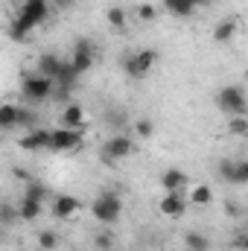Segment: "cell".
I'll list each match as a JSON object with an SVG mask.
<instances>
[{
  "instance_id": "52a82bcc",
  "label": "cell",
  "mask_w": 248,
  "mask_h": 251,
  "mask_svg": "<svg viewBox=\"0 0 248 251\" xmlns=\"http://www.w3.org/2000/svg\"><path fill=\"white\" fill-rule=\"evenodd\" d=\"M85 143V134L79 128H50V149L47 152H79Z\"/></svg>"
},
{
  "instance_id": "603a6c76",
  "label": "cell",
  "mask_w": 248,
  "mask_h": 251,
  "mask_svg": "<svg viewBox=\"0 0 248 251\" xmlns=\"http://www.w3.org/2000/svg\"><path fill=\"white\" fill-rule=\"evenodd\" d=\"M234 137H248V114H234L228 117V126H225Z\"/></svg>"
},
{
  "instance_id": "d6a6232c",
  "label": "cell",
  "mask_w": 248,
  "mask_h": 251,
  "mask_svg": "<svg viewBox=\"0 0 248 251\" xmlns=\"http://www.w3.org/2000/svg\"><path fill=\"white\" fill-rule=\"evenodd\" d=\"M134 15H137L140 21H146V24H152V21L158 18V9H155V3H140V6L134 9Z\"/></svg>"
},
{
  "instance_id": "8d00e7d4",
  "label": "cell",
  "mask_w": 248,
  "mask_h": 251,
  "mask_svg": "<svg viewBox=\"0 0 248 251\" xmlns=\"http://www.w3.org/2000/svg\"><path fill=\"white\" fill-rule=\"evenodd\" d=\"M225 210H228V213H231V216H240V207H237V204H234V201H225Z\"/></svg>"
},
{
  "instance_id": "6da1fadb",
  "label": "cell",
  "mask_w": 248,
  "mask_h": 251,
  "mask_svg": "<svg viewBox=\"0 0 248 251\" xmlns=\"http://www.w3.org/2000/svg\"><path fill=\"white\" fill-rule=\"evenodd\" d=\"M123 213V199L117 190H102L94 201H91V216L99 225H114Z\"/></svg>"
},
{
  "instance_id": "836d02e7",
  "label": "cell",
  "mask_w": 248,
  "mask_h": 251,
  "mask_svg": "<svg viewBox=\"0 0 248 251\" xmlns=\"http://www.w3.org/2000/svg\"><path fill=\"white\" fill-rule=\"evenodd\" d=\"M231 176H234V161H219V178L231 184Z\"/></svg>"
},
{
  "instance_id": "83f0119b",
  "label": "cell",
  "mask_w": 248,
  "mask_h": 251,
  "mask_svg": "<svg viewBox=\"0 0 248 251\" xmlns=\"http://www.w3.org/2000/svg\"><path fill=\"white\" fill-rule=\"evenodd\" d=\"M131 131H134L137 137H143V140H149V137L155 134V123H152L149 117H137V120L131 123Z\"/></svg>"
},
{
  "instance_id": "5b68a950",
  "label": "cell",
  "mask_w": 248,
  "mask_h": 251,
  "mask_svg": "<svg viewBox=\"0 0 248 251\" xmlns=\"http://www.w3.org/2000/svg\"><path fill=\"white\" fill-rule=\"evenodd\" d=\"M131 152H134V140H131V134H125V131L111 134V137L102 143V161H105V164L125 161V158H131Z\"/></svg>"
},
{
  "instance_id": "74e56055",
  "label": "cell",
  "mask_w": 248,
  "mask_h": 251,
  "mask_svg": "<svg viewBox=\"0 0 248 251\" xmlns=\"http://www.w3.org/2000/svg\"><path fill=\"white\" fill-rule=\"evenodd\" d=\"M53 3H56V6H67V3H70V0H53Z\"/></svg>"
},
{
  "instance_id": "ffe728a7",
  "label": "cell",
  "mask_w": 248,
  "mask_h": 251,
  "mask_svg": "<svg viewBox=\"0 0 248 251\" xmlns=\"http://www.w3.org/2000/svg\"><path fill=\"white\" fill-rule=\"evenodd\" d=\"M41 201H32V199H21L18 201V219L21 222H35L38 216H41Z\"/></svg>"
},
{
  "instance_id": "f546056e",
  "label": "cell",
  "mask_w": 248,
  "mask_h": 251,
  "mask_svg": "<svg viewBox=\"0 0 248 251\" xmlns=\"http://www.w3.org/2000/svg\"><path fill=\"white\" fill-rule=\"evenodd\" d=\"M15 222H18V204L0 201V225H15Z\"/></svg>"
},
{
  "instance_id": "d6986e66",
  "label": "cell",
  "mask_w": 248,
  "mask_h": 251,
  "mask_svg": "<svg viewBox=\"0 0 248 251\" xmlns=\"http://www.w3.org/2000/svg\"><path fill=\"white\" fill-rule=\"evenodd\" d=\"M187 204H196V207H204L213 201V187L210 184H193V187L184 193Z\"/></svg>"
},
{
  "instance_id": "7402d4cb",
  "label": "cell",
  "mask_w": 248,
  "mask_h": 251,
  "mask_svg": "<svg viewBox=\"0 0 248 251\" xmlns=\"http://www.w3.org/2000/svg\"><path fill=\"white\" fill-rule=\"evenodd\" d=\"M105 123L111 126L114 131H123L125 126H131L128 123V114H125L123 108H108V111H105Z\"/></svg>"
},
{
  "instance_id": "8992f818",
  "label": "cell",
  "mask_w": 248,
  "mask_h": 251,
  "mask_svg": "<svg viewBox=\"0 0 248 251\" xmlns=\"http://www.w3.org/2000/svg\"><path fill=\"white\" fill-rule=\"evenodd\" d=\"M50 12H53V9H50V3H47V0H24V3H21V9H18V18H21V21L35 32L38 26H44V24H47Z\"/></svg>"
},
{
  "instance_id": "cb8c5ba5",
  "label": "cell",
  "mask_w": 248,
  "mask_h": 251,
  "mask_svg": "<svg viewBox=\"0 0 248 251\" xmlns=\"http://www.w3.org/2000/svg\"><path fill=\"white\" fill-rule=\"evenodd\" d=\"M35 243H38V249H41V251H56L59 246H62V240H59V234H56V231H38Z\"/></svg>"
},
{
  "instance_id": "7c38bea8",
  "label": "cell",
  "mask_w": 248,
  "mask_h": 251,
  "mask_svg": "<svg viewBox=\"0 0 248 251\" xmlns=\"http://www.w3.org/2000/svg\"><path fill=\"white\" fill-rule=\"evenodd\" d=\"M15 128H21V102L3 100L0 102V131L6 134V131H15Z\"/></svg>"
},
{
  "instance_id": "1f68e13d",
  "label": "cell",
  "mask_w": 248,
  "mask_h": 251,
  "mask_svg": "<svg viewBox=\"0 0 248 251\" xmlns=\"http://www.w3.org/2000/svg\"><path fill=\"white\" fill-rule=\"evenodd\" d=\"M114 243H117V240H114V234H111V231H99V234L94 237L97 251H111V249H114Z\"/></svg>"
},
{
  "instance_id": "ab89813d",
  "label": "cell",
  "mask_w": 248,
  "mask_h": 251,
  "mask_svg": "<svg viewBox=\"0 0 248 251\" xmlns=\"http://www.w3.org/2000/svg\"><path fill=\"white\" fill-rule=\"evenodd\" d=\"M0 143H3V131H0Z\"/></svg>"
},
{
  "instance_id": "f35d334b",
  "label": "cell",
  "mask_w": 248,
  "mask_h": 251,
  "mask_svg": "<svg viewBox=\"0 0 248 251\" xmlns=\"http://www.w3.org/2000/svg\"><path fill=\"white\" fill-rule=\"evenodd\" d=\"M0 240H3V225H0Z\"/></svg>"
},
{
  "instance_id": "30bf717a",
  "label": "cell",
  "mask_w": 248,
  "mask_h": 251,
  "mask_svg": "<svg viewBox=\"0 0 248 251\" xmlns=\"http://www.w3.org/2000/svg\"><path fill=\"white\" fill-rule=\"evenodd\" d=\"M18 146H21L24 152H47V149H50V128H41V126L29 128V131L18 140Z\"/></svg>"
},
{
  "instance_id": "2e32d148",
  "label": "cell",
  "mask_w": 248,
  "mask_h": 251,
  "mask_svg": "<svg viewBox=\"0 0 248 251\" xmlns=\"http://www.w3.org/2000/svg\"><path fill=\"white\" fill-rule=\"evenodd\" d=\"M187 173L184 170H164L161 173V187H164V193H175V190H187Z\"/></svg>"
},
{
  "instance_id": "e575fe53",
  "label": "cell",
  "mask_w": 248,
  "mask_h": 251,
  "mask_svg": "<svg viewBox=\"0 0 248 251\" xmlns=\"http://www.w3.org/2000/svg\"><path fill=\"white\" fill-rule=\"evenodd\" d=\"M234 249H237V251H246L248 249V234H246V231H237V234H234Z\"/></svg>"
},
{
  "instance_id": "9c48e42d",
  "label": "cell",
  "mask_w": 248,
  "mask_h": 251,
  "mask_svg": "<svg viewBox=\"0 0 248 251\" xmlns=\"http://www.w3.org/2000/svg\"><path fill=\"white\" fill-rule=\"evenodd\" d=\"M158 213L167 216V219H181L187 213V199L184 190H175V193H164L158 199Z\"/></svg>"
},
{
  "instance_id": "f1b7e54d",
  "label": "cell",
  "mask_w": 248,
  "mask_h": 251,
  "mask_svg": "<svg viewBox=\"0 0 248 251\" xmlns=\"http://www.w3.org/2000/svg\"><path fill=\"white\" fill-rule=\"evenodd\" d=\"M105 21H108V26H114V29H123V26H125V9H123V6H108V12H105Z\"/></svg>"
},
{
  "instance_id": "4fadbf2b",
  "label": "cell",
  "mask_w": 248,
  "mask_h": 251,
  "mask_svg": "<svg viewBox=\"0 0 248 251\" xmlns=\"http://www.w3.org/2000/svg\"><path fill=\"white\" fill-rule=\"evenodd\" d=\"M79 210H82V201H79L76 196L62 193V196L53 199V216H56V219H73Z\"/></svg>"
},
{
  "instance_id": "277c9868",
  "label": "cell",
  "mask_w": 248,
  "mask_h": 251,
  "mask_svg": "<svg viewBox=\"0 0 248 251\" xmlns=\"http://www.w3.org/2000/svg\"><path fill=\"white\" fill-rule=\"evenodd\" d=\"M155 64H158V50L143 47V50H137V53H125L123 70L131 79H143L149 70H155Z\"/></svg>"
},
{
  "instance_id": "d4e9b609",
  "label": "cell",
  "mask_w": 248,
  "mask_h": 251,
  "mask_svg": "<svg viewBox=\"0 0 248 251\" xmlns=\"http://www.w3.org/2000/svg\"><path fill=\"white\" fill-rule=\"evenodd\" d=\"M29 35H32V29H29V26L15 15V18H12V24H9V38H12V41H26Z\"/></svg>"
},
{
  "instance_id": "3957f363",
  "label": "cell",
  "mask_w": 248,
  "mask_h": 251,
  "mask_svg": "<svg viewBox=\"0 0 248 251\" xmlns=\"http://www.w3.org/2000/svg\"><path fill=\"white\" fill-rule=\"evenodd\" d=\"M216 105L222 114L234 117V114H248V100L243 85H225L219 94H216Z\"/></svg>"
},
{
  "instance_id": "4316f807",
  "label": "cell",
  "mask_w": 248,
  "mask_h": 251,
  "mask_svg": "<svg viewBox=\"0 0 248 251\" xmlns=\"http://www.w3.org/2000/svg\"><path fill=\"white\" fill-rule=\"evenodd\" d=\"M38 126V108L35 105H26V102H21V128H35Z\"/></svg>"
},
{
  "instance_id": "4dcf8cb0",
  "label": "cell",
  "mask_w": 248,
  "mask_h": 251,
  "mask_svg": "<svg viewBox=\"0 0 248 251\" xmlns=\"http://www.w3.org/2000/svg\"><path fill=\"white\" fill-rule=\"evenodd\" d=\"M231 184H237V187H246V184H248V161H234Z\"/></svg>"
},
{
  "instance_id": "d590c367",
  "label": "cell",
  "mask_w": 248,
  "mask_h": 251,
  "mask_svg": "<svg viewBox=\"0 0 248 251\" xmlns=\"http://www.w3.org/2000/svg\"><path fill=\"white\" fill-rule=\"evenodd\" d=\"M12 176H15L18 181H24V184H26V181H32V176H29V170H26V167H15V170H12Z\"/></svg>"
},
{
  "instance_id": "484cf974",
  "label": "cell",
  "mask_w": 248,
  "mask_h": 251,
  "mask_svg": "<svg viewBox=\"0 0 248 251\" xmlns=\"http://www.w3.org/2000/svg\"><path fill=\"white\" fill-rule=\"evenodd\" d=\"M21 199H32V201H44L47 199V187L38 181V178H32V181H26V187H24V196Z\"/></svg>"
},
{
  "instance_id": "8fae6325",
  "label": "cell",
  "mask_w": 248,
  "mask_h": 251,
  "mask_svg": "<svg viewBox=\"0 0 248 251\" xmlns=\"http://www.w3.org/2000/svg\"><path fill=\"white\" fill-rule=\"evenodd\" d=\"M85 105L82 102H67L62 108V114H59V126L62 128H79V131H85Z\"/></svg>"
},
{
  "instance_id": "5bb4252c",
  "label": "cell",
  "mask_w": 248,
  "mask_h": 251,
  "mask_svg": "<svg viewBox=\"0 0 248 251\" xmlns=\"http://www.w3.org/2000/svg\"><path fill=\"white\" fill-rule=\"evenodd\" d=\"M56 85H59V97H67V91L79 82V73H76V67L67 62V59H62V64H59V73H56V79H53Z\"/></svg>"
},
{
  "instance_id": "7a4b0ae2",
  "label": "cell",
  "mask_w": 248,
  "mask_h": 251,
  "mask_svg": "<svg viewBox=\"0 0 248 251\" xmlns=\"http://www.w3.org/2000/svg\"><path fill=\"white\" fill-rule=\"evenodd\" d=\"M56 94V82L44 79L38 73H24L21 76V97L26 100V105H38L44 100H50Z\"/></svg>"
},
{
  "instance_id": "9a60e30c",
  "label": "cell",
  "mask_w": 248,
  "mask_h": 251,
  "mask_svg": "<svg viewBox=\"0 0 248 251\" xmlns=\"http://www.w3.org/2000/svg\"><path fill=\"white\" fill-rule=\"evenodd\" d=\"M164 3V9L170 12V15H175V18H190L198 6H204L207 0H161Z\"/></svg>"
},
{
  "instance_id": "e0dca14e",
  "label": "cell",
  "mask_w": 248,
  "mask_h": 251,
  "mask_svg": "<svg viewBox=\"0 0 248 251\" xmlns=\"http://www.w3.org/2000/svg\"><path fill=\"white\" fill-rule=\"evenodd\" d=\"M59 64H62V56H56V53H41L38 62H35V73L44 76V79H56Z\"/></svg>"
},
{
  "instance_id": "44dd1931",
  "label": "cell",
  "mask_w": 248,
  "mask_h": 251,
  "mask_svg": "<svg viewBox=\"0 0 248 251\" xmlns=\"http://www.w3.org/2000/svg\"><path fill=\"white\" fill-rule=\"evenodd\" d=\"M184 249L187 251H210V237L201 231H187L184 234Z\"/></svg>"
},
{
  "instance_id": "ba28073f",
  "label": "cell",
  "mask_w": 248,
  "mask_h": 251,
  "mask_svg": "<svg viewBox=\"0 0 248 251\" xmlns=\"http://www.w3.org/2000/svg\"><path fill=\"white\" fill-rule=\"evenodd\" d=\"M67 62L76 67L79 76L88 73V70L94 67V62H97V44H94L91 38H76V41H73V53H70Z\"/></svg>"
},
{
  "instance_id": "ac0fdd59",
  "label": "cell",
  "mask_w": 248,
  "mask_h": 251,
  "mask_svg": "<svg viewBox=\"0 0 248 251\" xmlns=\"http://www.w3.org/2000/svg\"><path fill=\"white\" fill-rule=\"evenodd\" d=\"M237 29H240V24H237L234 18H219L216 26H213V41H216V44H228V41L237 35Z\"/></svg>"
}]
</instances>
